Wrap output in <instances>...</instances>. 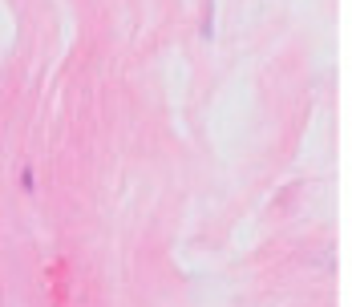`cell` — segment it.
<instances>
[]
</instances>
